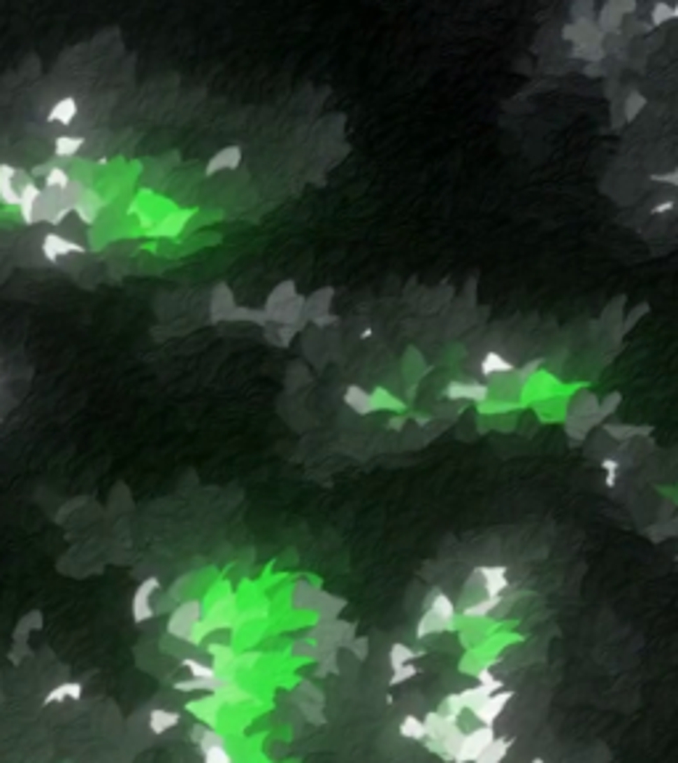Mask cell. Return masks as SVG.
<instances>
[{
	"label": "cell",
	"mask_w": 678,
	"mask_h": 763,
	"mask_svg": "<svg viewBox=\"0 0 678 763\" xmlns=\"http://www.w3.org/2000/svg\"><path fill=\"white\" fill-rule=\"evenodd\" d=\"M445 395L448 398H472V401H482V398H488V387H482V385H461V382H453L451 387L445 390Z\"/></svg>",
	"instance_id": "20"
},
{
	"label": "cell",
	"mask_w": 678,
	"mask_h": 763,
	"mask_svg": "<svg viewBox=\"0 0 678 763\" xmlns=\"http://www.w3.org/2000/svg\"><path fill=\"white\" fill-rule=\"evenodd\" d=\"M146 724H149V732L151 734H167L170 729H175L178 724H180V713H175V711H164V708H154L149 713V718H146Z\"/></svg>",
	"instance_id": "12"
},
{
	"label": "cell",
	"mask_w": 678,
	"mask_h": 763,
	"mask_svg": "<svg viewBox=\"0 0 678 763\" xmlns=\"http://www.w3.org/2000/svg\"><path fill=\"white\" fill-rule=\"evenodd\" d=\"M183 668L189 671V678H207V676L215 673L212 665L199 660V657H183Z\"/></svg>",
	"instance_id": "29"
},
{
	"label": "cell",
	"mask_w": 678,
	"mask_h": 763,
	"mask_svg": "<svg viewBox=\"0 0 678 763\" xmlns=\"http://www.w3.org/2000/svg\"><path fill=\"white\" fill-rule=\"evenodd\" d=\"M389 668H401V665H408V663H416L419 657H424V652L421 650H414V647H408V644H392L389 647Z\"/></svg>",
	"instance_id": "17"
},
{
	"label": "cell",
	"mask_w": 678,
	"mask_h": 763,
	"mask_svg": "<svg viewBox=\"0 0 678 763\" xmlns=\"http://www.w3.org/2000/svg\"><path fill=\"white\" fill-rule=\"evenodd\" d=\"M509 588V570L501 564H490V567H475L472 576L464 583V601L469 604L475 599H485V597H503V591Z\"/></svg>",
	"instance_id": "4"
},
{
	"label": "cell",
	"mask_w": 678,
	"mask_h": 763,
	"mask_svg": "<svg viewBox=\"0 0 678 763\" xmlns=\"http://www.w3.org/2000/svg\"><path fill=\"white\" fill-rule=\"evenodd\" d=\"M29 183V178L16 170V167H8V164H0V201L3 204H13L19 207V199H22V191Z\"/></svg>",
	"instance_id": "8"
},
{
	"label": "cell",
	"mask_w": 678,
	"mask_h": 763,
	"mask_svg": "<svg viewBox=\"0 0 678 763\" xmlns=\"http://www.w3.org/2000/svg\"><path fill=\"white\" fill-rule=\"evenodd\" d=\"M201 763H233V755L228 750V745H223V748H212V750L201 753Z\"/></svg>",
	"instance_id": "32"
},
{
	"label": "cell",
	"mask_w": 678,
	"mask_h": 763,
	"mask_svg": "<svg viewBox=\"0 0 678 763\" xmlns=\"http://www.w3.org/2000/svg\"><path fill=\"white\" fill-rule=\"evenodd\" d=\"M318 597H321V591L315 586H310V583H297V586L291 588V607L294 610H300V613H313L315 610V604H318Z\"/></svg>",
	"instance_id": "11"
},
{
	"label": "cell",
	"mask_w": 678,
	"mask_h": 763,
	"mask_svg": "<svg viewBox=\"0 0 678 763\" xmlns=\"http://www.w3.org/2000/svg\"><path fill=\"white\" fill-rule=\"evenodd\" d=\"M435 711H438V713L442 715V718H456V721H459V718H461V715L466 713L464 705H461V700H459V692H451V694H445V697L440 700V705L435 708Z\"/></svg>",
	"instance_id": "22"
},
{
	"label": "cell",
	"mask_w": 678,
	"mask_h": 763,
	"mask_svg": "<svg viewBox=\"0 0 678 763\" xmlns=\"http://www.w3.org/2000/svg\"><path fill=\"white\" fill-rule=\"evenodd\" d=\"M512 700H514V692H512V689H501V692H493V694H488L485 700H479L477 705L469 711V713L475 715V721H477L479 726H493Z\"/></svg>",
	"instance_id": "6"
},
{
	"label": "cell",
	"mask_w": 678,
	"mask_h": 763,
	"mask_svg": "<svg viewBox=\"0 0 678 763\" xmlns=\"http://www.w3.org/2000/svg\"><path fill=\"white\" fill-rule=\"evenodd\" d=\"M530 763H546V761H543V758H533Z\"/></svg>",
	"instance_id": "37"
},
{
	"label": "cell",
	"mask_w": 678,
	"mask_h": 763,
	"mask_svg": "<svg viewBox=\"0 0 678 763\" xmlns=\"http://www.w3.org/2000/svg\"><path fill=\"white\" fill-rule=\"evenodd\" d=\"M159 588H162L159 578H146V580L136 588V594H133V620H136V623H146V620H151V618L157 615V610H154V597H157Z\"/></svg>",
	"instance_id": "7"
},
{
	"label": "cell",
	"mask_w": 678,
	"mask_h": 763,
	"mask_svg": "<svg viewBox=\"0 0 678 763\" xmlns=\"http://www.w3.org/2000/svg\"><path fill=\"white\" fill-rule=\"evenodd\" d=\"M80 149H82V138L62 136V138H56V141H53V151H56L59 157H75Z\"/></svg>",
	"instance_id": "26"
},
{
	"label": "cell",
	"mask_w": 678,
	"mask_h": 763,
	"mask_svg": "<svg viewBox=\"0 0 678 763\" xmlns=\"http://www.w3.org/2000/svg\"><path fill=\"white\" fill-rule=\"evenodd\" d=\"M459 631V610L448 594H442L440 588H432L424 599V613L416 623V639L427 641L440 634H453Z\"/></svg>",
	"instance_id": "1"
},
{
	"label": "cell",
	"mask_w": 678,
	"mask_h": 763,
	"mask_svg": "<svg viewBox=\"0 0 678 763\" xmlns=\"http://www.w3.org/2000/svg\"><path fill=\"white\" fill-rule=\"evenodd\" d=\"M329 673H339V652H324V655H318V660H315V676L318 678H324V676Z\"/></svg>",
	"instance_id": "23"
},
{
	"label": "cell",
	"mask_w": 678,
	"mask_h": 763,
	"mask_svg": "<svg viewBox=\"0 0 678 763\" xmlns=\"http://www.w3.org/2000/svg\"><path fill=\"white\" fill-rule=\"evenodd\" d=\"M77 117V101L75 99H62L53 104V109L48 112L50 122H59V125H69Z\"/></svg>",
	"instance_id": "19"
},
{
	"label": "cell",
	"mask_w": 678,
	"mask_h": 763,
	"mask_svg": "<svg viewBox=\"0 0 678 763\" xmlns=\"http://www.w3.org/2000/svg\"><path fill=\"white\" fill-rule=\"evenodd\" d=\"M167 636L175 639V641H183V644H191V647L201 644V639L207 636L201 601L191 599L178 604L173 615H170V620H167Z\"/></svg>",
	"instance_id": "3"
},
{
	"label": "cell",
	"mask_w": 678,
	"mask_h": 763,
	"mask_svg": "<svg viewBox=\"0 0 678 763\" xmlns=\"http://www.w3.org/2000/svg\"><path fill=\"white\" fill-rule=\"evenodd\" d=\"M210 655H212V671L215 673H223V676H236V652L226 647V644H212L210 647Z\"/></svg>",
	"instance_id": "10"
},
{
	"label": "cell",
	"mask_w": 678,
	"mask_h": 763,
	"mask_svg": "<svg viewBox=\"0 0 678 763\" xmlns=\"http://www.w3.org/2000/svg\"><path fill=\"white\" fill-rule=\"evenodd\" d=\"M421 724H424V745L427 750H432L435 755H440L442 761L453 763V755L459 750V742L464 737V729L456 718H442L438 711H429L421 715Z\"/></svg>",
	"instance_id": "2"
},
{
	"label": "cell",
	"mask_w": 678,
	"mask_h": 763,
	"mask_svg": "<svg viewBox=\"0 0 678 763\" xmlns=\"http://www.w3.org/2000/svg\"><path fill=\"white\" fill-rule=\"evenodd\" d=\"M223 745H228L226 734H223L220 729H212V726H207V732H204V737H201L199 742H196V748H199V753H207V750H212V748H223Z\"/></svg>",
	"instance_id": "25"
},
{
	"label": "cell",
	"mask_w": 678,
	"mask_h": 763,
	"mask_svg": "<svg viewBox=\"0 0 678 763\" xmlns=\"http://www.w3.org/2000/svg\"><path fill=\"white\" fill-rule=\"evenodd\" d=\"M398 734L408 742H421L424 739V724H421V715H403L401 724H398Z\"/></svg>",
	"instance_id": "18"
},
{
	"label": "cell",
	"mask_w": 678,
	"mask_h": 763,
	"mask_svg": "<svg viewBox=\"0 0 678 763\" xmlns=\"http://www.w3.org/2000/svg\"><path fill=\"white\" fill-rule=\"evenodd\" d=\"M665 16H676V8H670V6H654V11H652V19H654V24H660V19H665Z\"/></svg>",
	"instance_id": "35"
},
{
	"label": "cell",
	"mask_w": 678,
	"mask_h": 763,
	"mask_svg": "<svg viewBox=\"0 0 678 763\" xmlns=\"http://www.w3.org/2000/svg\"><path fill=\"white\" fill-rule=\"evenodd\" d=\"M82 252H85L82 244H75V241L59 236V234H48V236L43 238V255L48 257L50 263L62 260L66 255H82Z\"/></svg>",
	"instance_id": "9"
},
{
	"label": "cell",
	"mask_w": 678,
	"mask_h": 763,
	"mask_svg": "<svg viewBox=\"0 0 678 763\" xmlns=\"http://www.w3.org/2000/svg\"><path fill=\"white\" fill-rule=\"evenodd\" d=\"M641 106H644V99H641L639 93H630L628 101H626V117L633 120V117L641 112Z\"/></svg>",
	"instance_id": "34"
},
{
	"label": "cell",
	"mask_w": 678,
	"mask_h": 763,
	"mask_svg": "<svg viewBox=\"0 0 678 763\" xmlns=\"http://www.w3.org/2000/svg\"><path fill=\"white\" fill-rule=\"evenodd\" d=\"M347 403H350L355 411H361V413H366V411H371V408H374V401H371L366 392H358V387L347 390Z\"/></svg>",
	"instance_id": "31"
},
{
	"label": "cell",
	"mask_w": 678,
	"mask_h": 763,
	"mask_svg": "<svg viewBox=\"0 0 678 763\" xmlns=\"http://www.w3.org/2000/svg\"><path fill=\"white\" fill-rule=\"evenodd\" d=\"M82 697V684L80 681H64L59 687H53L45 694V705H62V702H72Z\"/></svg>",
	"instance_id": "13"
},
{
	"label": "cell",
	"mask_w": 678,
	"mask_h": 763,
	"mask_svg": "<svg viewBox=\"0 0 678 763\" xmlns=\"http://www.w3.org/2000/svg\"><path fill=\"white\" fill-rule=\"evenodd\" d=\"M509 750H512V739L496 734L488 748L475 758V763H503V758L509 755Z\"/></svg>",
	"instance_id": "15"
},
{
	"label": "cell",
	"mask_w": 678,
	"mask_h": 763,
	"mask_svg": "<svg viewBox=\"0 0 678 763\" xmlns=\"http://www.w3.org/2000/svg\"><path fill=\"white\" fill-rule=\"evenodd\" d=\"M345 650H350V657L355 660V663H363V660H368V652H371V639L368 636H355L345 647Z\"/></svg>",
	"instance_id": "28"
},
{
	"label": "cell",
	"mask_w": 678,
	"mask_h": 763,
	"mask_svg": "<svg viewBox=\"0 0 678 763\" xmlns=\"http://www.w3.org/2000/svg\"><path fill=\"white\" fill-rule=\"evenodd\" d=\"M342 607H345V599L321 591V597H318V604H315L313 613H315V618H318V623H326V620H339Z\"/></svg>",
	"instance_id": "14"
},
{
	"label": "cell",
	"mask_w": 678,
	"mask_h": 763,
	"mask_svg": "<svg viewBox=\"0 0 678 763\" xmlns=\"http://www.w3.org/2000/svg\"><path fill=\"white\" fill-rule=\"evenodd\" d=\"M69 188V176L64 173V167H53L45 176V191H66Z\"/></svg>",
	"instance_id": "30"
},
{
	"label": "cell",
	"mask_w": 678,
	"mask_h": 763,
	"mask_svg": "<svg viewBox=\"0 0 678 763\" xmlns=\"http://www.w3.org/2000/svg\"><path fill=\"white\" fill-rule=\"evenodd\" d=\"M189 711L199 715L201 721H212L215 724V718L220 713V702L215 700V697L212 700H204V702H194V705H189Z\"/></svg>",
	"instance_id": "27"
},
{
	"label": "cell",
	"mask_w": 678,
	"mask_h": 763,
	"mask_svg": "<svg viewBox=\"0 0 678 763\" xmlns=\"http://www.w3.org/2000/svg\"><path fill=\"white\" fill-rule=\"evenodd\" d=\"M204 732H207V724H204V721H196V724L191 726L189 739H191V742H194V745H196V742H199V739L204 737Z\"/></svg>",
	"instance_id": "36"
},
{
	"label": "cell",
	"mask_w": 678,
	"mask_h": 763,
	"mask_svg": "<svg viewBox=\"0 0 678 763\" xmlns=\"http://www.w3.org/2000/svg\"><path fill=\"white\" fill-rule=\"evenodd\" d=\"M289 655L294 660H300V663H310V660H318L321 652H318V647H315L310 639L302 636V639H297V641H291Z\"/></svg>",
	"instance_id": "21"
},
{
	"label": "cell",
	"mask_w": 678,
	"mask_h": 763,
	"mask_svg": "<svg viewBox=\"0 0 678 763\" xmlns=\"http://www.w3.org/2000/svg\"><path fill=\"white\" fill-rule=\"evenodd\" d=\"M239 157H241V151L236 149V146H228V149L217 151L212 159L207 162V173L212 176V173H220V170H233V167L239 164Z\"/></svg>",
	"instance_id": "16"
},
{
	"label": "cell",
	"mask_w": 678,
	"mask_h": 763,
	"mask_svg": "<svg viewBox=\"0 0 678 763\" xmlns=\"http://www.w3.org/2000/svg\"><path fill=\"white\" fill-rule=\"evenodd\" d=\"M414 676H419V668H416V663H408V665H401V668H392V684H403V681H411Z\"/></svg>",
	"instance_id": "33"
},
{
	"label": "cell",
	"mask_w": 678,
	"mask_h": 763,
	"mask_svg": "<svg viewBox=\"0 0 678 763\" xmlns=\"http://www.w3.org/2000/svg\"><path fill=\"white\" fill-rule=\"evenodd\" d=\"M493 737H496V729H493V726L477 724L475 729L464 732V737L459 742V750L453 755V763H475V758L493 742Z\"/></svg>",
	"instance_id": "5"
},
{
	"label": "cell",
	"mask_w": 678,
	"mask_h": 763,
	"mask_svg": "<svg viewBox=\"0 0 678 763\" xmlns=\"http://www.w3.org/2000/svg\"><path fill=\"white\" fill-rule=\"evenodd\" d=\"M512 369H514L512 361H506L498 352H488L482 358V374H501V371H512Z\"/></svg>",
	"instance_id": "24"
}]
</instances>
